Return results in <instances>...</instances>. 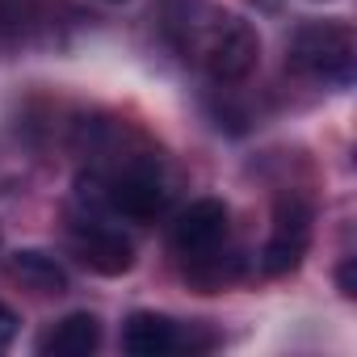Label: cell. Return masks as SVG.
Returning a JSON list of instances; mask_svg holds the SVG:
<instances>
[{
	"instance_id": "7a4b0ae2",
	"label": "cell",
	"mask_w": 357,
	"mask_h": 357,
	"mask_svg": "<svg viewBox=\"0 0 357 357\" xmlns=\"http://www.w3.org/2000/svg\"><path fill=\"white\" fill-rule=\"evenodd\" d=\"M160 34L168 51L211 84H240L261 63V34L219 0H164Z\"/></svg>"
},
{
	"instance_id": "52a82bcc",
	"label": "cell",
	"mask_w": 357,
	"mask_h": 357,
	"mask_svg": "<svg viewBox=\"0 0 357 357\" xmlns=\"http://www.w3.org/2000/svg\"><path fill=\"white\" fill-rule=\"evenodd\" d=\"M198 328L194 324H181L172 315H160V311H130L126 324H122V349L130 357H164V353H176V349H211L215 336H194Z\"/></svg>"
},
{
	"instance_id": "277c9868",
	"label": "cell",
	"mask_w": 357,
	"mask_h": 357,
	"mask_svg": "<svg viewBox=\"0 0 357 357\" xmlns=\"http://www.w3.org/2000/svg\"><path fill=\"white\" fill-rule=\"evenodd\" d=\"M290 68L324 89H349L357 76V34L349 22H303L290 38Z\"/></svg>"
},
{
	"instance_id": "8992f818",
	"label": "cell",
	"mask_w": 357,
	"mask_h": 357,
	"mask_svg": "<svg viewBox=\"0 0 357 357\" xmlns=\"http://www.w3.org/2000/svg\"><path fill=\"white\" fill-rule=\"evenodd\" d=\"M307 248H311V206L298 194H290L273 211V227H269V240L261 248V273L265 278L294 273L303 265Z\"/></svg>"
},
{
	"instance_id": "5b68a950",
	"label": "cell",
	"mask_w": 357,
	"mask_h": 357,
	"mask_svg": "<svg viewBox=\"0 0 357 357\" xmlns=\"http://www.w3.org/2000/svg\"><path fill=\"white\" fill-rule=\"evenodd\" d=\"M68 248L84 269H93L101 278H122L135 265V244L122 231V219H114L109 211L89 206L80 198H72V206H68Z\"/></svg>"
},
{
	"instance_id": "30bf717a",
	"label": "cell",
	"mask_w": 357,
	"mask_h": 357,
	"mask_svg": "<svg viewBox=\"0 0 357 357\" xmlns=\"http://www.w3.org/2000/svg\"><path fill=\"white\" fill-rule=\"evenodd\" d=\"M9 273H13L26 290H34V294H63V290H68V269H63L51 252H38V248L13 252Z\"/></svg>"
},
{
	"instance_id": "3957f363",
	"label": "cell",
	"mask_w": 357,
	"mask_h": 357,
	"mask_svg": "<svg viewBox=\"0 0 357 357\" xmlns=\"http://www.w3.org/2000/svg\"><path fill=\"white\" fill-rule=\"evenodd\" d=\"M227 231H231V211L219 198L190 202L181 215L172 219V227H168L172 257L185 265V278L198 290H206V294L223 290L240 273V261L227 248Z\"/></svg>"
},
{
	"instance_id": "9c48e42d",
	"label": "cell",
	"mask_w": 357,
	"mask_h": 357,
	"mask_svg": "<svg viewBox=\"0 0 357 357\" xmlns=\"http://www.w3.org/2000/svg\"><path fill=\"white\" fill-rule=\"evenodd\" d=\"M47 17L34 0H0V51H26L43 38Z\"/></svg>"
},
{
	"instance_id": "8fae6325",
	"label": "cell",
	"mask_w": 357,
	"mask_h": 357,
	"mask_svg": "<svg viewBox=\"0 0 357 357\" xmlns=\"http://www.w3.org/2000/svg\"><path fill=\"white\" fill-rule=\"evenodd\" d=\"M17 324H22V319H17V315L5 307V303H0V353H5V349L13 344V336H17Z\"/></svg>"
},
{
	"instance_id": "ba28073f",
	"label": "cell",
	"mask_w": 357,
	"mask_h": 357,
	"mask_svg": "<svg viewBox=\"0 0 357 357\" xmlns=\"http://www.w3.org/2000/svg\"><path fill=\"white\" fill-rule=\"evenodd\" d=\"M101 344V319L93 311H72L38 336L43 357H89Z\"/></svg>"
},
{
	"instance_id": "6da1fadb",
	"label": "cell",
	"mask_w": 357,
	"mask_h": 357,
	"mask_svg": "<svg viewBox=\"0 0 357 357\" xmlns=\"http://www.w3.org/2000/svg\"><path fill=\"white\" fill-rule=\"evenodd\" d=\"M76 198L122 223H155L172 198L164 155L126 126H93L89 168L76 176Z\"/></svg>"
},
{
	"instance_id": "7c38bea8",
	"label": "cell",
	"mask_w": 357,
	"mask_h": 357,
	"mask_svg": "<svg viewBox=\"0 0 357 357\" xmlns=\"http://www.w3.org/2000/svg\"><path fill=\"white\" fill-rule=\"evenodd\" d=\"M336 282H340V294H344V298H353V294H357V286H353V257H344V265H340Z\"/></svg>"
}]
</instances>
